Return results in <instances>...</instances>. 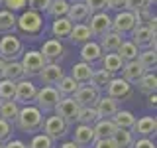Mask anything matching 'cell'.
<instances>
[{"instance_id":"9","label":"cell","mask_w":157,"mask_h":148,"mask_svg":"<svg viewBox=\"0 0 157 148\" xmlns=\"http://www.w3.org/2000/svg\"><path fill=\"white\" fill-rule=\"evenodd\" d=\"M37 85H33L32 79H20L16 83V93H14V101L18 103L20 107L24 105H33V99H36V93H37Z\"/></svg>"},{"instance_id":"40","label":"cell","mask_w":157,"mask_h":148,"mask_svg":"<svg viewBox=\"0 0 157 148\" xmlns=\"http://www.w3.org/2000/svg\"><path fill=\"white\" fill-rule=\"evenodd\" d=\"M28 148H57V142H53L49 136H45L43 132H37L33 134V138L29 140Z\"/></svg>"},{"instance_id":"44","label":"cell","mask_w":157,"mask_h":148,"mask_svg":"<svg viewBox=\"0 0 157 148\" xmlns=\"http://www.w3.org/2000/svg\"><path fill=\"white\" fill-rule=\"evenodd\" d=\"M12 132H14V125H10V122L0 118V142H2V144L12 138Z\"/></svg>"},{"instance_id":"35","label":"cell","mask_w":157,"mask_h":148,"mask_svg":"<svg viewBox=\"0 0 157 148\" xmlns=\"http://www.w3.org/2000/svg\"><path fill=\"white\" fill-rule=\"evenodd\" d=\"M137 63L145 69V71H155L157 65V51L155 49H140L137 56Z\"/></svg>"},{"instance_id":"49","label":"cell","mask_w":157,"mask_h":148,"mask_svg":"<svg viewBox=\"0 0 157 148\" xmlns=\"http://www.w3.org/2000/svg\"><path fill=\"white\" fill-rule=\"evenodd\" d=\"M124 6H126V0H108L106 10H116V12H120V10H124Z\"/></svg>"},{"instance_id":"23","label":"cell","mask_w":157,"mask_h":148,"mask_svg":"<svg viewBox=\"0 0 157 148\" xmlns=\"http://www.w3.org/2000/svg\"><path fill=\"white\" fill-rule=\"evenodd\" d=\"M122 79L124 81H128L130 85H136L137 83V79H140L141 75L145 73V69L137 63V59L136 61H128V63H124V67H122Z\"/></svg>"},{"instance_id":"20","label":"cell","mask_w":157,"mask_h":148,"mask_svg":"<svg viewBox=\"0 0 157 148\" xmlns=\"http://www.w3.org/2000/svg\"><path fill=\"white\" fill-rule=\"evenodd\" d=\"M92 71H94V67H92L90 63L77 61V63H73V67H71V77L75 79L78 85H86L92 77Z\"/></svg>"},{"instance_id":"42","label":"cell","mask_w":157,"mask_h":148,"mask_svg":"<svg viewBox=\"0 0 157 148\" xmlns=\"http://www.w3.org/2000/svg\"><path fill=\"white\" fill-rule=\"evenodd\" d=\"M145 8H151L149 0H126V6H124V10H128L132 14L140 12V10H145Z\"/></svg>"},{"instance_id":"32","label":"cell","mask_w":157,"mask_h":148,"mask_svg":"<svg viewBox=\"0 0 157 148\" xmlns=\"http://www.w3.org/2000/svg\"><path fill=\"white\" fill-rule=\"evenodd\" d=\"M112 122L116 125V128H124V130H132L136 125V117L132 111H118L114 117H112Z\"/></svg>"},{"instance_id":"21","label":"cell","mask_w":157,"mask_h":148,"mask_svg":"<svg viewBox=\"0 0 157 148\" xmlns=\"http://www.w3.org/2000/svg\"><path fill=\"white\" fill-rule=\"evenodd\" d=\"M67 18L71 20L73 24H86L88 18H90V10L85 2H73L69 6V12H67Z\"/></svg>"},{"instance_id":"1","label":"cell","mask_w":157,"mask_h":148,"mask_svg":"<svg viewBox=\"0 0 157 148\" xmlns=\"http://www.w3.org/2000/svg\"><path fill=\"white\" fill-rule=\"evenodd\" d=\"M43 118H45V115L36 105H24V107H20L18 118L14 125L22 132H39L43 125Z\"/></svg>"},{"instance_id":"28","label":"cell","mask_w":157,"mask_h":148,"mask_svg":"<svg viewBox=\"0 0 157 148\" xmlns=\"http://www.w3.org/2000/svg\"><path fill=\"white\" fill-rule=\"evenodd\" d=\"M136 87L140 89L144 95H151V93L157 91V77H155V71H145L144 75L137 79Z\"/></svg>"},{"instance_id":"3","label":"cell","mask_w":157,"mask_h":148,"mask_svg":"<svg viewBox=\"0 0 157 148\" xmlns=\"http://www.w3.org/2000/svg\"><path fill=\"white\" fill-rule=\"evenodd\" d=\"M24 49V42L20 39L16 34H4L0 38V59L4 61H14V59L22 57Z\"/></svg>"},{"instance_id":"56","label":"cell","mask_w":157,"mask_h":148,"mask_svg":"<svg viewBox=\"0 0 157 148\" xmlns=\"http://www.w3.org/2000/svg\"><path fill=\"white\" fill-rule=\"evenodd\" d=\"M149 2H151V6H153V4H155V2H157V0H149Z\"/></svg>"},{"instance_id":"50","label":"cell","mask_w":157,"mask_h":148,"mask_svg":"<svg viewBox=\"0 0 157 148\" xmlns=\"http://www.w3.org/2000/svg\"><path fill=\"white\" fill-rule=\"evenodd\" d=\"M4 148H28V144L18 140V138H10L8 142H4Z\"/></svg>"},{"instance_id":"51","label":"cell","mask_w":157,"mask_h":148,"mask_svg":"<svg viewBox=\"0 0 157 148\" xmlns=\"http://www.w3.org/2000/svg\"><path fill=\"white\" fill-rule=\"evenodd\" d=\"M145 26H147V28L151 30V32L155 34V30H157V18H155V14H153V16H151V18H149V20L145 22Z\"/></svg>"},{"instance_id":"4","label":"cell","mask_w":157,"mask_h":148,"mask_svg":"<svg viewBox=\"0 0 157 148\" xmlns=\"http://www.w3.org/2000/svg\"><path fill=\"white\" fill-rule=\"evenodd\" d=\"M59 99H61V95L57 93L55 87L43 85L41 89H37L36 99H33V105H36L43 115H49V113H53V109H55V105L59 103Z\"/></svg>"},{"instance_id":"41","label":"cell","mask_w":157,"mask_h":148,"mask_svg":"<svg viewBox=\"0 0 157 148\" xmlns=\"http://www.w3.org/2000/svg\"><path fill=\"white\" fill-rule=\"evenodd\" d=\"M14 93H16V83L10 79H0V101H14Z\"/></svg>"},{"instance_id":"57","label":"cell","mask_w":157,"mask_h":148,"mask_svg":"<svg viewBox=\"0 0 157 148\" xmlns=\"http://www.w3.org/2000/svg\"><path fill=\"white\" fill-rule=\"evenodd\" d=\"M0 148H4V144H2V142H0Z\"/></svg>"},{"instance_id":"54","label":"cell","mask_w":157,"mask_h":148,"mask_svg":"<svg viewBox=\"0 0 157 148\" xmlns=\"http://www.w3.org/2000/svg\"><path fill=\"white\" fill-rule=\"evenodd\" d=\"M4 65H6V61H4V59H0V79L4 77Z\"/></svg>"},{"instance_id":"43","label":"cell","mask_w":157,"mask_h":148,"mask_svg":"<svg viewBox=\"0 0 157 148\" xmlns=\"http://www.w3.org/2000/svg\"><path fill=\"white\" fill-rule=\"evenodd\" d=\"M2 6L6 10H10V12H14V14H16V12H24L26 6H28V0H4Z\"/></svg>"},{"instance_id":"8","label":"cell","mask_w":157,"mask_h":148,"mask_svg":"<svg viewBox=\"0 0 157 148\" xmlns=\"http://www.w3.org/2000/svg\"><path fill=\"white\" fill-rule=\"evenodd\" d=\"M88 30H90L92 38H102L104 34H108L112 30V16L106 12H94L90 14V18H88Z\"/></svg>"},{"instance_id":"37","label":"cell","mask_w":157,"mask_h":148,"mask_svg":"<svg viewBox=\"0 0 157 148\" xmlns=\"http://www.w3.org/2000/svg\"><path fill=\"white\" fill-rule=\"evenodd\" d=\"M16 14L10 10H0V34H14L16 30Z\"/></svg>"},{"instance_id":"38","label":"cell","mask_w":157,"mask_h":148,"mask_svg":"<svg viewBox=\"0 0 157 148\" xmlns=\"http://www.w3.org/2000/svg\"><path fill=\"white\" fill-rule=\"evenodd\" d=\"M69 6L71 4L67 2V0H51V4H49V8L45 10V14L49 18H65L67 12H69Z\"/></svg>"},{"instance_id":"53","label":"cell","mask_w":157,"mask_h":148,"mask_svg":"<svg viewBox=\"0 0 157 148\" xmlns=\"http://www.w3.org/2000/svg\"><path fill=\"white\" fill-rule=\"evenodd\" d=\"M147 101H149V107H153V109H155V105H157V95H155V93L147 95Z\"/></svg>"},{"instance_id":"22","label":"cell","mask_w":157,"mask_h":148,"mask_svg":"<svg viewBox=\"0 0 157 148\" xmlns=\"http://www.w3.org/2000/svg\"><path fill=\"white\" fill-rule=\"evenodd\" d=\"M126 38H122L120 34H116V32H108L104 34V36L100 38V42H98V46H100L102 49V53H116L118 51V47H120V43L124 42Z\"/></svg>"},{"instance_id":"27","label":"cell","mask_w":157,"mask_h":148,"mask_svg":"<svg viewBox=\"0 0 157 148\" xmlns=\"http://www.w3.org/2000/svg\"><path fill=\"white\" fill-rule=\"evenodd\" d=\"M92 130H94L96 140L98 138H112V134L116 132V125L112 122V118H98L92 125Z\"/></svg>"},{"instance_id":"14","label":"cell","mask_w":157,"mask_h":148,"mask_svg":"<svg viewBox=\"0 0 157 148\" xmlns=\"http://www.w3.org/2000/svg\"><path fill=\"white\" fill-rule=\"evenodd\" d=\"M65 75V71H63L61 63H45L43 69L37 73V79L41 81V85H51L55 87L59 83V79Z\"/></svg>"},{"instance_id":"24","label":"cell","mask_w":157,"mask_h":148,"mask_svg":"<svg viewBox=\"0 0 157 148\" xmlns=\"http://www.w3.org/2000/svg\"><path fill=\"white\" fill-rule=\"evenodd\" d=\"M49 30H51V36L61 42L63 38H69V34H71V30H73V22L67 16L65 18H55L51 22V28Z\"/></svg>"},{"instance_id":"55","label":"cell","mask_w":157,"mask_h":148,"mask_svg":"<svg viewBox=\"0 0 157 148\" xmlns=\"http://www.w3.org/2000/svg\"><path fill=\"white\" fill-rule=\"evenodd\" d=\"M69 4H73V2H82V0H67Z\"/></svg>"},{"instance_id":"16","label":"cell","mask_w":157,"mask_h":148,"mask_svg":"<svg viewBox=\"0 0 157 148\" xmlns=\"http://www.w3.org/2000/svg\"><path fill=\"white\" fill-rule=\"evenodd\" d=\"M73 99L77 101L78 107H94L96 101L100 99V91H96L94 87H90L86 83V85H81L77 89V93L73 95Z\"/></svg>"},{"instance_id":"7","label":"cell","mask_w":157,"mask_h":148,"mask_svg":"<svg viewBox=\"0 0 157 148\" xmlns=\"http://www.w3.org/2000/svg\"><path fill=\"white\" fill-rule=\"evenodd\" d=\"M20 63H22V69H24L26 79L37 77V73L43 69V65H45V61H43L41 53H39L37 49H28V51H24Z\"/></svg>"},{"instance_id":"2","label":"cell","mask_w":157,"mask_h":148,"mask_svg":"<svg viewBox=\"0 0 157 148\" xmlns=\"http://www.w3.org/2000/svg\"><path fill=\"white\" fill-rule=\"evenodd\" d=\"M16 28L22 34H28V36H39L43 32V14L29 8L24 10L16 18Z\"/></svg>"},{"instance_id":"36","label":"cell","mask_w":157,"mask_h":148,"mask_svg":"<svg viewBox=\"0 0 157 148\" xmlns=\"http://www.w3.org/2000/svg\"><path fill=\"white\" fill-rule=\"evenodd\" d=\"M134 140V132L124 130V128H116V132L112 134V142L116 144V148H132Z\"/></svg>"},{"instance_id":"11","label":"cell","mask_w":157,"mask_h":148,"mask_svg":"<svg viewBox=\"0 0 157 148\" xmlns=\"http://www.w3.org/2000/svg\"><path fill=\"white\" fill-rule=\"evenodd\" d=\"M132 87L134 85H130V83L124 81L122 77H112L104 91H106V95L110 99H114V101L120 103V101H126V99H130L132 95H134V89Z\"/></svg>"},{"instance_id":"17","label":"cell","mask_w":157,"mask_h":148,"mask_svg":"<svg viewBox=\"0 0 157 148\" xmlns=\"http://www.w3.org/2000/svg\"><path fill=\"white\" fill-rule=\"evenodd\" d=\"M94 109L98 113V118H112L118 111H120V105H118V101L110 99L108 95H100V99L96 101Z\"/></svg>"},{"instance_id":"52","label":"cell","mask_w":157,"mask_h":148,"mask_svg":"<svg viewBox=\"0 0 157 148\" xmlns=\"http://www.w3.org/2000/svg\"><path fill=\"white\" fill-rule=\"evenodd\" d=\"M59 148H78V146L73 140H65V142H61V144H59Z\"/></svg>"},{"instance_id":"30","label":"cell","mask_w":157,"mask_h":148,"mask_svg":"<svg viewBox=\"0 0 157 148\" xmlns=\"http://www.w3.org/2000/svg\"><path fill=\"white\" fill-rule=\"evenodd\" d=\"M18 113H20V105L16 101H0V118L2 121L14 125L18 118Z\"/></svg>"},{"instance_id":"29","label":"cell","mask_w":157,"mask_h":148,"mask_svg":"<svg viewBox=\"0 0 157 148\" xmlns=\"http://www.w3.org/2000/svg\"><path fill=\"white\" fill-rule=\"evenodd\" d=\"M92 34L90 30H88L86 24H73V30L71 34H69V39H71L73 43H77V46H82V43L90 42Z\"/></svg>"},{"instance_id":"33","label":"cell","mask_w":157,"mask_h":148,"mask_svg":"<svg viewBox=\"0 0 157 148\" xmlns=\"http://www.w3.org/2000/svg\"><path fill=\"white\" fill-rule=\"evenodd\" d=\"M112 77H114V75H110L108 71H104V69H94V71H92L90 81H88V85L94 87L96 91H104V89L108 87V83H110Z\"/></svg>"},{"instance_id":"48","label":"cell","mask_w":157,"mask_h":148,"mask_svg":"<svg viewBox=\"0 0 157 148\" xmlns=\"http://www.w3.org/2000/svg\"><path fill=\"white\" fill-rule=\"evenodd\" d=\"M92 148H116V144L112 142V138H98V140H94Z\"/></svg>"},{"instance_id":"15","label":"cell","mask_w":157,"mask_h":148,"mask_svg":"<svg viewBox=\"0 0 157 148\" xmlns=\"http://www.w3.org/2000/svg\"><path fill=\"white\" fill-rule=\"evenodd\" d=\"M96 136H94V130H92L90 125H77L75 130H73V142L78 146V148H92Z\"/></svg>"},{"instance_id":"46","label":"cell","mask_w":157,"mask_h":148,"mask_svg":"<svg viewBox=\"0 0 157 148\" xmlns=\"http://www.w3.org/2000/svg\"><path fill=\"white\" fill-rule=\"evenodd\" d=\"M49 4H51V0H28V8L36 10V12H39V14L45 12V10L49 8Z\"/></svg>"},{"instance_id":"13","label":"cell","mask_w":157,"mask_h":148,"mask_svg":"<svg viewBox=\"0 0 157 148\" xmlns=\"http://www.w3.org/2000/svg\"><path fill=\"white\" fill-rule=\"evenodd\" d=\"M130 36H132V42L137 46V49H155V43H157L155 34L147 26H136Z\"/></svg>"},{"instance_id":"58","label":"cell","mask_w":157,"mask_h":148,"mask_svg":"<svg viewBox=\"0 0 157 148\" xmlns=\"http://www.w3.org/2000/svg\"><path fill=\"white\" fill-rule=\"evenodd\" d=\"M2 2H4V0H0V6H2Z\"/></svg>"},{"instance_id":"47","label":"cell","mask_w":157,"mask_h":148,"mask_svg":"<svg viewBox=\"0 0 157 148\" xmlns=\"http://www.w3.org/2000/svg\"><path fill=\"white\" fill-rule=\"evenodd\" d=\"M132 148H155V142L151 140V138H137V140H134V144H132Z\"/></svg>"},{"instance_id":"31","label":"cell","mask_w":157,"mask_h":148,"mask_svg":"<svg viewBox=\"0 0 157 148\" xmlns=\"http://www.w3.org/2000/svg\"><path fill=\"white\" fill-rule=\"evenodd\" d=\"M81 87L78 83L73 79L71 75H63L61 79H59V83L55 85V89H57V93L61 97H73L77 93V89Z\"/></svg>"},{"instance_id":"10","label":"cell","mask_w":157,"mask_h":148,"mask_svg":"<svg viewBox=\"0 0 157 148\" xmlns=\"http://www.w3.org/2000/svg\"><path fill=\"white\" fill-rule=\"evenodd\" d=\"M136 26H137L136 16L132 12H128V10H120V12H116V16L112 18V32L120 34L122 38L130 36Z\"/></svg>"},{"instance_id":"12","label":"cell","mask_w":157,"mask_h":148,"mask_svg":"<svg viewBox=\"0 0 157 148\" xmlns=\"http://www.w3.org/2000/svg\"><path fill=\"white\" fill-rule=\"evenodd\" d=\"M39 53H41V57H43L45 63H57L59 59H63V56H65V46H63L59 39L51 38V39H45V42L41 43Z\"/></svg>"},{"instance_id":"39","label":"cell","mask_w":157,"mask_h":148,"mask_svg":"<svg viewBox=\"0 0 157 148\" xmlns=\"http://www.w3.org/2000/svg\"><path fill=\"white\" fill-rule=\"evenodd\" d=\"M98 121V113L94 107H81L77 115V125H94Z\"/></svg>"},{"instance_id":"25","label":"cell","mask_w":157,"mask_h":148,"mask_svg":"<svg viewBox=\"0 0 157 148\" xmlns=\"http://www.w3.org/2000/svg\"><path fill=\"white\" fill-rule=\"evenodd\" d=\"M100 69H104V71H108L110 75L116 77V73L122 71V67H124V61H122L120 57L116 56V53H102L100 57Z\"/></svg>"},{"instance_id":"26","label":"cell","mask_w":157,"mask_h":148,"mask_svg":"<svg viewBox=\"0 0 157 148\" xmlns=\"http://www.w3.org/2000/svg\"><path fill=\"white\" fill-rule=\"evenodd\" d=\"M116 56L120 57L124 63H128V61H136L137 56H140V49H137V46L132 42V39H124V42L120 43V47H118Z\"/></svg>"},{"instance_id":"5","label":"cell","mask_w":157,"mask_h":148,"mask_svg":"<svg viewBox=\"0 0 157 148\" xmlns=\"http://www.w3.org/2000/svg\"><path fill=\"white\" fill-rule=\"evenodd\" d=\"M69 128L71 126H67L57 115H47L43 118V125H41V130L39 132H43L45 136H49L53 142H59L61 138H65L69 134Z\"/></svg>"},{"instance_id":"19","label":"cell","mask_w":157,"mask_h":148,"mask_svg":"<svg viewBox=\"0 0 157 148\" xmlns=\"http://www.w3.org/2000/svg\"><path fill=\"white\" fill-rule=\"evenodd\" d=\"M155 128H157L155 117H141V118H136V125L132 128V132H137L141 138H151L155 136Z\"/></svg>"},{"instance_id":"18","label":"cell","mask_w":157,"mask_h":148,"mask_svg":"<svg viewBox=\"0 0 157 148\" xmlns=\"http://www.w3.org/2000/svg\"><path fill=\"white\" fill-rule=\"evenodd\" d=\"M78 56H81V61L85 63H90V65H94V63L100 61L102 57V49L98 46V42H86L81 46V51H78Z\"/></svg>"},{"instance_id":"6","label":"cell","mask_w":157,"mask_h":148,"mask_svg":"<svg viewBox=\"0 0 157 148\" xmlns=\"http://www.w3.org/2000/svg\"><path fill=\"white\" fill-rule=\"evenodd\" d=\"M78 109H81V107L77 105V101H75L73 97H61L53 111H55V115L61 118V121L65 122L67 126H75L77 115H78Z\"/></svg>"},{"instance_id":"45","label":"cell","mask_w":157,"mask_h":148,"mask_svg":"<svg viewBox=\"0 0 157 148\" xmlns=\"http://www.w3.org/2000/svg\"><path fill=\"white\" fill-rule=\"evenodd\" d=\"M82 2L88 6L90 14H94V12H104L106 6H108V0H82Z\"/></svg>"},{"instance_id":"34","label":"cell","mask_w":157,"mask_h":148,"mask_svg":"<svg viewBox=\"0 0 157 148\" xmlns=\"http://www.w3.org/2000/svg\"><path fill=\"white\" fill-rule=\"evenodd\" d=\"M24 69H22V63L20 59H14V61H6L4 65V79H10V81L18 83L20 79H24Z\"/></svg>"}]
</instances>
